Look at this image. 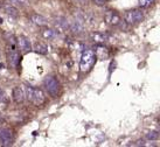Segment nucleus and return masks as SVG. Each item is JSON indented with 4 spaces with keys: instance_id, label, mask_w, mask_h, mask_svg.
I'll return each mask as SVG.
<instances>
[{
    "instance_id": "obj_2",
    "label": "nucleus",
    "mask_w": 160,
    "mask_h": 147,
    "mask_svg": "<svg viewBox=\"0 0 160 147\" xmlns=\"http://www.w3.org/2000/svg\"><path fill=\"white\" fill-rule=\"evenodd\" d=\"M96 61L95 53L90 49H85L82 53L80 61V70L81 72H88L93 67V63Z\"/></svg>"
},
{
    "instance_id": "obj_10",
    "label": "nucleus",
    "mask_w": 160,
    "mask_h": 147,
    "mask_svg": "<svg viewBox=\"0 0 160 147\" xmlns=\"http://www.w3.org/2000/svg\"><path fill=\"white\" fill-rule=\"evenodd\" d=\"M69 28H70V31L72 32V33L80 34V33H82L83 28H84V26H83V21L80 20V19H75V20L70 23Z\"/></svg>"
},
{
    "instance_id": "obj_16",
    "label": "nucleus",
    "mask_w": 160,
    "mask_h": 147,
    "mask_svg": "<svg viewBox=\"0 0 160 147\" xmlns=\"http://www.w3.org/2000/svg\"><path fill=\"white\" fill-rule=\"evenodd\" d=\"M5 9V12L8 14V15H12V17H18V11H17V8L14 7V6H12V5H4L2 6Z\"/></svg>"
},
{
    "instance_id": "obj_8",
    "label": "nucleus",
    "mask_w": 160,
    "mask_h": 147,
    "mask_svg": "<svg viewBox=\"0 0 160 147\" xmlns=\"http://www.w3.org/2000/svg\"><path fill=\"white\" fill-rule=\"evenodd\" d=\"M93 53H95L96 58H99V60H108L109 58V50L102 45H98Z\"/></svg>"
},
{
    "instance_id": "obj_17",
    "label": "nucleus",
    "mask_w": 160,
    "mask_h": 147,
    "mask_svg": "<svg viewBox=\"0 0 160 147\" xmlns=\"http://www.w3.org/2000/svg\"><path fill=\"white\" fill-rule=\"evenodd\" d=\"M35 51L39 54H42V55H45V54L48 53V47L45 45V43H41V42H38L35 45Z\"/></svg>"
},
{
    "instance_id": "obj_3",
    "label": "nucleus",
    "mask_w": 160,
    "mask_h": 147,
    "mask_svg": "<svg viewBox=\"0 0 160 147\" xmlns=\"http://www.w3.org/2000/svg\"><path fill=\"white\" fill-rule=\"evenodd\" d=\"M43 83H45V88L48 91V94L52 97H58V90H60V84L56 81V78H54L53 76H49V77L46 78Z\"/></svg>"
},
{
    "instance_id": "obj_6",
    "label": "nucleus",
    "mask_w": 160,
    "mask_h": 147,
    "mask_svg": "<svg viewBox=\"0 0 160 147\" xmlns=\"http://www.w3.org/2000/svg\"><path fill=\"white\" fill-rule=\"evenodd\" d=\"M108 37H109L108 34L102 33V32H92V33H90V40L93 41V42L97 43V45L104 43V42L108 40Z\"/></svg>"
},
{
    "instance_id": "obj_11",
    "label": "nucleus",
    "mask_w": 160,
    "mask_h": 147,
    "mask_svg": "<svg viewBox=\"0 0 160 147\" xmlns=\"http://www.w3.org/2000/svg\"><path fill=\"white\" fill-rule=\"evenodd\" d=\"M13 99L15 103H18V104H21L23 102V99H25V94H23V91L21 88H19V86H15L13 89Z\"/></svg>"
},
{
    "instance_id": "obj_15",
    "label": "nucleus",
    "mask_w": 160,
    "mask_h": 147,
    "mask_svg": "<svg viewBox=\"0 0 160 147\" xmlns=\"http://www.w3.org/2000/svg\"><path fill=\"white\" fill-rule=\"evenodd\" d=\"M9 63L13 66V67H17L19 63V54L15 51V49H12V51L9 54Z\"/></svg>"
},
{
    "instance_id": "obj_5",
    "label": "nucleus",
    "mask_w": 160,
    "mask_h": 147,
    "mask_svg": "<svg viewBox=\"0 0 160 147\" xmlns=\"http://www.w3.org/2000/svg\"><path fill=\"white\" fill-rule=\"evenodd\" d=\"M0 141L2 146H11L13 144V134L8 129H0Z\"/></svg>"
},
{
    "instance_id": "obj_14",
    "label": "nucleus",
    "mask_w": 160,
    "mask_h": 147,
    "mask_svg": "<svg viewBox=\"0 0 160 147\" xmlns=\"http://www.w3.org/2000/svg\"><path fill=\"white\" fill-rule=\"evenodd\" d=\"M56 35H58L56 31L50 29V28H45V29L42 31V36H43L45 39H47V40H53V39L56 37Z\"/></svg>"
},
{
    "instance_id": "obj_12",
    "label": "nucleus",
    "mask_w": 160,
    "mask_h": 147,
    "mask_svg": "<svg viewBox=\"0 0 160 147\" xmlns=\"http://www.w3.org/2000/svg\"><path fill=\"white\" fill-rule=\"evenodd\" d=\"M31 20L32 22L38 25V26H45V25H47V19L43 18L42 15H39V14H33L31 17Z\"/></svg>"
},
{
    "instance_id": "obj_19",
    "label": "nucleus",
    "mask_w": 160,
    "mask_h": 147,
    "mask_svg": "<svg viewBox=\"0 0 160 147\" xmlns=\"http://www.w3.org/2000/svg\"><path fill=\"white\" fill-rule=\"evenodd\" d=\"M146 138L150 139V140H157V139L159 138V134L157 133V132H148L146 134Z\"/></svg>"
},
{
    "instance_id": "obj_4",
    "label": "nucleus",
    "mask_w": 160,
    "mask_h": 147,
    "mask_svg": "<svg viewBox=\"0 0 160 147\" xmlns=\"http://www.w3.org/2000/svg\"><path fill=\"white\" fill-rule=\"evenodd\" d=\"M144 18L142 12L139 9H131L129 12H126L124 15L125 21L129 23V25H136V23L140 22Z\"/></svg>"
},
{
    "instance_id": "obj_7",
    "label": "nucleus",
    "mask_w": 160,
    "mask_h": 147,
    "mask_svg": "<svg viewBox=\"0 0 160 147\" xmlns=\"http://www.w3.org/2000/svg\"><path fill=\"white\" fill-rule=\"evenodd\" d=\"M105 21H107L108 25L117 26L120 22V17L116 12H113V11H109L105 14Z\"/></svg>"
},
{
    "instance_id": "obj_21",
    "label": "nucleus",
    "mask_w": 160,
    "mask_h": 147,
    "mask_svg": "<svg viewBox=\"0 0 160 147\" xmlns=\"http://www.w3.org/2000/svg\"><path fill=\"white\" fill-rule=\"evenodd\" d=\"M92 1L96 5H98V6H103V5L105 4V0H92Z\"/></svg>"
},
{
    "instance_id": "obj_23",
    "label": "nucleus",
    "mask_w": 160,
    "mask_h": 147,
    "mask_svg": "<svg viewBox=\"0 0 160 147\" xmlns=\"http://www.w3.org/2000/svg\"><path fill=\"white\" fill-rule=\"evenodd\" d=\"M110 1H112V0H110Z\"/></svg>"
},
{
    "instance_id": "obj_13",
    "label": "nucleus",
    "mask_w": 160,
    "mask_h": 147,
    "mask_svg": "<svg viewBox=\"0 0 160 147\" xmlns=\"http://www.w3.org/2000/svg\"><path fill=\"white\" fill-rule=\"evenodd\" d=\"M55 26H56V28H58L60 32H63L69 27V25H68V21L64 18H58V20L55 21Z\"/></svg>"
},
{
    "instance_id": "obj_22",
    "label": "nucleus",
    "mask_w": 160,
    "mask_h": 147,
    "mask_svg": "<svg viewBox=\"0 0 160 147\" xmlns=\"http://www.w3.org/2000/svg\"><path fill=\"white\" fill-rule=\"evenodd\" d=\"M0 102H6V97H5V94L1 91L0 89Z\"/></svg>"
},
{
    "instance_id": "obj_1",
    "label": "nucleus",
    "mask_w": 160,
    "mask_h": 147,
    "mask_svg": "<svg viewBox=\"0 0 160 147\" xmlns=\"http://www.w3.org/2000/svg\"><path fill=\"white\" fill-rule=\"evenodd\" d=\"M26 92H27V98L28 100L32 102L36 106H42L46 102V96L43 94V91L38 88H33L27 85L26 86Z\"/></svg>"
},
{
    "instance_id": "obj_20",
    "label": "nucleus",
    "mask_w": 160,
    "mask_h": 147,
    "mask_svg": "<svg viewBox=\"0 0 160 147\" xmlns=\"http://www.w3.org/2000/svg\"><path fill=\"white\" fill-rule=\"evenodd\" d=\"M153 0H139V4L140 6H147L148 4H151Z\"/></svg>"
},
{
    "instance_id": "obj_18",
    "label": "nucleus",
    "mask_w": 160,
    "mask_h": 147,
    "mask_svg": "<svg viewBox=\"0 0 160 147\" xmlns=\"http://www.w3.org/2000/svg\"><path fill=\"white\" fill-rule=\"evenodd\" d=\"M9 4L12 5V6H20V7H23V6H26L27 4V0H9Z\"/></svg>"
},
{
    "instance_id": "obj_9",
    "label": "nucleus",
    "mask_w": 160,
    "mask_h": 147,
    "mask_svg": "<svg viewBox=\"0 0 160 147\" xmlns=\"http://www.w3.org/2000/svg\"><path fill=\"white\" fill-rule=\"evenodd\" d=\"M18 45L23 53H27V51H29V50H31V42H29L28 37H26V36H23V35L19 36L18 37Z\"/></svg>"
}]
</instances>
